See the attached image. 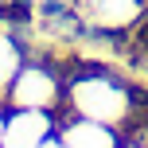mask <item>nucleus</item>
<instances>
[{
	"instance_id": "obj_1",
	"label": "nucleus",
	"mask_w": 148,
	"mask_h": 148,
	"mask_svg": "<svg viewBox=\"0 0 148 148\" xmlns=\"http://www.w3.org/2000/svg\"><path fill=\"white\" fill-rule=\"evenodd\" d=\"M66 97L78 117L101 121V125H121L129 117V90L105 74H86V78L70 82Z\"/></svg>"
},
{
	"instance_id": "obj_2",
	"label": "nucleus",
	"mask_w": 148,
	"mask_h": 148,
	"mask_svg": "<svg viewBox=\"0 0 148 148\" xmlns=\"http://www.w3.org/2000/svg\"><path fill=\"white\" fill-rule=\"evenodd\" d=\"M8 101L16 109H51L59 101V82L43 66H20V74L8 86Z\"/></svg>"
},
{
	"instance_id": "obj_3",
	"label": "nucleus",
	"mask_w": 148,
	"mask_h": 148,
	"mask_svg": "<svg viewBox=\"0 0 148 148\" xmlns=\"http://www.w3.org/2000/svg\"><path fill=\"white\" fill-rule=\"evenodd\" d=\"M55 121L47 109H16L4 117V133H0V148H39L51 136Z\"/></svg>"
},
{
	"instance_id": "obj_4",
	"label": "nucleus",
	"mask_w": 148,
	"mask_h": 148,
	"mask_svg": "<svg viewBox=\"0 0 148 148\" xmlns=\"http://www.w3.org/2000/svg\"><path fill=\"white\" fill-rule=\"evenodd\" d=\"M59 140L66 144V148H117V144H113L109 125L90 121V117H74V121H66V125L59 129Z\"/></svg>"
},
{
	"instance_id": "obj_5",
	"label": "nucleus",
	"mask_w": 148,
	"mask_h": 148,
	"mask_svg": "<svg viewBox=\"0 0 148 148\" xmlns=\"http://www.w3.org/2000/svg\"><path fill=\"white\" fill-rule=\"evenodd\" d=\"M20 47L8 43V39H0V94H8V86H12V78L20 74Z\"/></svg>"
},
{
	"instance_id": "obj_6",
	"label": "nucleus",
	"mask_w": 148,
	"mask_h": 148,
	"mask_svg": "<svg viewBox=\"0 0 148 148\" xmlns=\"http://www.w3.org/2000/svg\"><path fill=\"white\" fill-rule=\"evenodd\" d=\"M39 148H66V144H62V140H55V136H47V140L39 144Z\"/></svg>"
},
{
	"instance_id": "obj_7",
	"label": "nucleus",
	"mask_w": 148,
	"mask_h": 148,
	"mask_svg": "<svg viewBox=\"0 0 148 148\" xmlns=\"http://www.w3.org/2000/svg\"><path fill=\"white\" fill-rule=\"evenodd\" d=\"M0 133H4V113H0Z\"/></svg>"
},
{
	"instance_id": "obj_8",
	"label": "nucleus",
	"mask_w": 148,
	"mask_h": 148,
	"mask_svg": "<svg viewBox=\"0 0 148 148\" xmlns=\"http://www.w3.org/2000/svg\"><path fill=\"white\" fill-rule=\"evenodd\" d=\"M133 148H136V144H133Z\"/></svg>"
}]
</instances>
